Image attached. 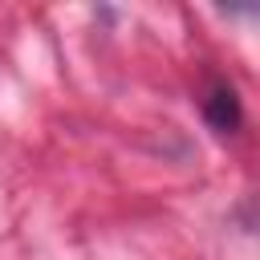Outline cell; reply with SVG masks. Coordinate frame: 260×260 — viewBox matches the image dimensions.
Listing matches in <instances>:
<instances>
[{
	"label": "cell",
	"mask_w": 260,
	"mask_h": 260,
	"mask_svg": "<svg viewBox=\"0 0 260 260\" xmlns=\"http://www.w3.org/2000/svg\"><path fill=\"white\" fill-rule=\"evenodd\" d=\"M207 118H211V126H215V130H232V126L240 122L236 93H232V89H215V93L207 98Z\"/></svg>",
	"instance_id": "obj_1"
}]
</instances>
